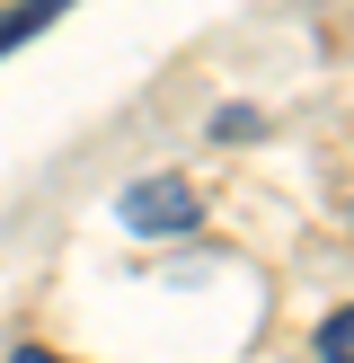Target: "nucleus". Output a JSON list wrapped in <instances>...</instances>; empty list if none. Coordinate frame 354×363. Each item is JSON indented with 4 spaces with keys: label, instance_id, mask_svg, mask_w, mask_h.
<instances>
[{
    "label": "nucleus",
    "instance_id": "nucleus-1",
    "mask_svg": "<svg viewBox=\"0 0 354 363\" xmlns=\"http://www.w3.org/2000/svg\"><path fill=\"white\" fill-rule=\"evenodd\" d=\"M195 186L186 177H142V186H124V204H115V222L124 230H142V240H177V230H195Z\"/></svg>",
    "mask_w": 354,
    "mask_h": 363
},
{
    "label": "nucleus",
    "instance_id": "nucleus-2",
    "mask_svg": "<svg viewBox=\"0 0 354 363\" xmlns=\"http://www.w3.org/2000/svg\"><path fill=\"white\" fill-rule=\"evenodd\" d=\"M62 9H71V0H18V9L0 18V53H18V45H27V35H45V27H53V18H62Z\"/></svg>",
    "mask_w": 354,
    "mask_h": 363
},
{
    "label": "nucleus",
    "instance_id": "nucleus-3",
    "mask_svg": "<svg viewBox=\"0 0 354 363\" xmlns=\"http://www.w3.org/2000/svg\"><path fill=\"white\" fill-rule=\"evenodd\" d=\"M354 354V311H328L319 319V363H346Z\"/></svg>",
    "mask_w": 354,
    "mask_h": 363
},
{
    "label": "nucleus",
    "instance_id": "nucleus-4",
    "mask_svg": "<svg viewBox=\"0 0 354 363\" xmlns=\"http://www.w3.org/2000/svg\"><path fill=\"white\" fill-rule=\"evenodd\" d=\"M248 133H266L257 106H222V116H212V142H248Z\"/></svg>",
    "mask_w": 354,
    "mask_h": 363
},
{
    "label": "nucleus",
    "instance_id": "nucleus-5",
    "mask_svg": "<svg viewBox=\"0 0 354 363\" xmlns=\"http://www.w3.org/2000/svg\"><path fill=\"white\" fill-rule=\"evenodd\" d=\"M9 363H62V354H45V346H18V354H9Z\"/></svg>",
    "mask_w": 354,
    "mask_h": 363
}]
</instances>
